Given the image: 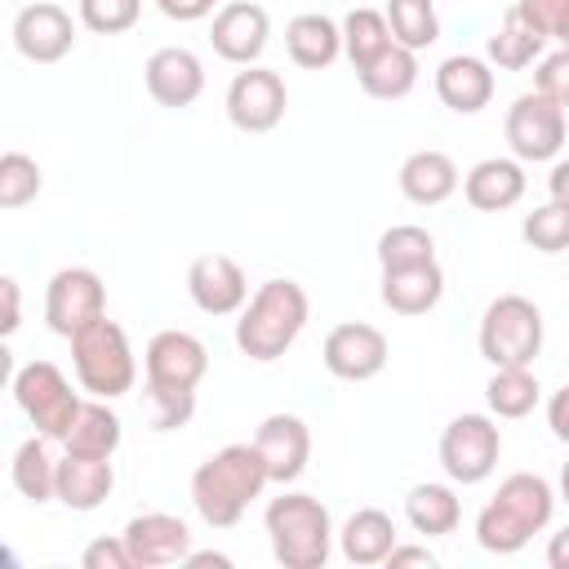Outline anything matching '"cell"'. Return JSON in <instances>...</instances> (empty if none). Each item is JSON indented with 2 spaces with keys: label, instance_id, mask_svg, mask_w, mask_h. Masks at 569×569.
<instances>
[{
  "label": "cell",
  "instance_id": "6da1fadb",
  "mask_svg": "<svg viewBox=\"0 0 569 569\" xmlns=\"http://www.w3.org/2000/svg\"><path fill=\"white\" fill-rule=\"evenodd\" d=\"M271 485L258 445H222L191 471V507L209 529H231Z\"/></svg>",
  "mask_w": 569,
  "mask_h": 569
},
{
  "label": "cell",
  "instance_id": "7a4b0ae2",
  "mask_svg": "<svg viewBox=\"0 0 569 569\" xmlns=\"http://www.w3.org/2000/svg\"><path fill=\"white\" fill-rule=\"evenodd\" d=\"M556 516V489L538 471H511L476 516V542L493 556H516Z\"/></svg>",
  "mask_w": 569,
  "mask_h": 569
},
{
  "label": "cell",
  "instance_id": "3957f363",
  "mask_svg": "<svg viewBox=\"0 0 569 569\" xmlns=\"http://www.w3.org/2000/svg\"><path fill=\"white\" fill-rule=\"evenodd\" d=\"M307 316H311V302H307V289L298 280H267L240 307L236 347L249 360L271 365L298 342V333L307 329Z\"/></svg>",
  "mask_w": 569,
  "mask_h": 569
},
{
  "label": "cell",
  "instance_id": "277c9868",
  "mask_svg": "<svg viewBox=\"0 0 569 569\" xmlns=\"http://www.w3.org/2000/svg\"><path fill=\"white\" fill-rule=\"evenodd\" d=\"M262 525L271 538V556L284 569H320L333 551V520L316 493L284 489L280 498L267 502Z\"/></svg>",
  "mask_w": 569,
  "mask_h": 569
},
{
  "label": "cell",
  "instance_id": "5b68a950",
  "mask_svg": "<svg viewBox=\"0 0 569 569\" xmlns=\"http://www.w3.org/2000/svg\"><path fill=\"white\" fill-rule=\"evenodd\" d=\"M71 342V365H76V378L89 396L98 400H116V396H129L133 382H138V360H133V347L124 338V329L116 320H93L84 325L80 333L67 338Z\"/></svg>",
  "mask_w": 569,
  "mask_h": 569
},
{
  "label": "cell",
  "instance_id": "8992f818",
  "mask_svg": "<svg viewBox=\"0 0 569 569\" xmlns=\"http://www.w3.org/2000/svg\"><path fill=\"white\" fill-rule=\"evenodd\" d=\"M542 351V311L525 293H502L480 316V356L493 369L533 365Z\"/></svg>",
  "mask_w": 569,
  "mask_h": 569
},
{
  "label": "cell",
  "instance_id": "52a82bcc",
  "mask_svg": "<svg viewBox=\"0 0 569 569\" xmlns=\"http://www.w3.org/2000/svg\"><path fill=\"white\" fill-rule=\"evenodd\" d=\"M13 400L31 418V427L40 436H49V440H62L71 431V422H76V409L84 405L53 360H27L13 373Z\"/></svg>",
  "mask_w": 569,
  "mask_h": 569
},
{
  "label": "cell",
  "instance_id": "ba28073f",
  "mask_svg": "<svg viewBox=\"0 0 569 569\" xmlns=\"http://www.w3.org/2000/svg\"><path fill=\"white\" fill-rule=\"evenodd\" d=\"M502 453V431L489 413H458L440 431V467L453 485H480L493 476Z\"/></svg>",
  "mask_w": 569,
  "mask_h": 569
},
{
  "label": "cell",
  "instance_id": "9c48e42d",
  "mask_svg": "<svg viewBox=\"0 0 569 569\" xmlns=\"http://www.w3.org/2000/svg\"><path fill=\"white\" fill-rule=\"evenodd\" d=\"M565 107L551 102L547 93L529 89L520 93L511 107H507V120H502V133H507V147L516 160L525 164H542V160H556L560 147H565Z\"/></svg>",
  "mask_w": 569,
  "mask_h": 569
},
{
  "label": "cell",
  "instance_id": "30bf717a",
  "mask_svg": "<svg viewBox=\"0 0 569 569\" xmlns=\"http://www.w3.org/2000/svg\"><path fill=\"white\" fill-rule=\"evenodd\" d=\"M107 316V284L89 267H62L44 284V325L58 338L80 333L84 325Z\"/></svg>",
  "mask_w": 569,
  "mask_h": 569
},
{
  "label": "cell",
  "instance_id": "8fae6325",
  "mask_svg": "<svg viewBox=\"0 0 569 569\" xmlns=\"http://www.w3.org/2000/svg\"><path fill=\"white\" fill-rule=\"evenodd\" d=\"M284 107H289V89H284L280 71H271V67L253 62V67L236 71L227 84V120L240 133H271L284 120Z\"/></svg>",
  "mask_w": 569,
  "mask_h": 569
},
{
  "label": "cell",
  "instance_id": "7c38bea8",
  "mask_svg": "<svg viewBox=\"0 0 569 569\" xmlns=\"http://www.w3.org/2000/svg\"><path fill=\"white\" fill-rule=\"evenodd\" d=\"M387 356H391V342L382 329L365 325V320H347V325H333L325 333V347H320V360L333 378L342 382H369L387 369Z\"/></svg>",
  "mask_w": 569,
  "mask_h": 569
},
{
  "label": "cell",
  "instance_id": "4fadbf2b",
  "mask_svg": "<svg viewBox=\"0 0 569 569\" xmlns=\"http://www.w3.org/2000/svg\"><path fill=\"white\" fill-rule=\"evenodd\" d=\"M271 485H293L311 462V427L298 413H267L253 431Z\"/></svg>",
  "mask_w": 569,
  "mask_h": 569
},
{
  "label": "cell",
  "instance_id": "5bb4252c",
  "mask_svg": "<svg viewBox=\"0 0 569 569\" xmlns=\"http://www.w3.org/2000/svg\"><path fill=\"white\" fill-rule=\"evenodd\" d=\"M76 44V22L62 4L53 0H36L27 9H18L13 18V49L27 58V62H58L67 58Z\"/></svg>",
  "mask_w": 569,
  "mask_h": 569
},
{
  "label": "cell",
  "instance_id": "9a60e30c",
  "mask_svg": "<svg viewBox=\"0 0 569 569\" xmlns=\"http://www.w3.org/2000/svg\"><path fill=\"white\" fill-rule=\"evenodd\" d=\"M267 36H271V18L262 4L253 0H231L213 13V27H209V40H213V53L236 62V67H253L267 49Z\"/></svg>",
  "mask_w": 569,
  "mask_h": 569
},
{
  "label": "cell",
  "instance_id": "2e32d148",
  "mask_svg": "<svg viewBox=\"0 0 569 569\" xmlns=\"http://www.w3.org/2000/svg\"><path fill=\"white\" fill-rule=\"evenodd\" d=\"M187 293L204 316H236L249 302V280L236 258L227 253H200L187 267Z\"/></svg>",
  "mask_w": 569,
  "mask_h": 569
},
{
  "label": "cell",
  "instance_id": "e0dca14e",
  "mask_svg": "<svg viewBox=\"0 0 569 569\" xmlns=\"http://www.w3.org/2000/svg\"><path fill=\"white\" fill-rule=\"evenodd\" d=\"M209 369V351L196 333L187 329H160L147 351H142V373L147 382H164V387H200Z\"/></svg>",
  "mask_w": 569,
  "mask_h": 569
},
{
  "label": "cell",
  "instance_id": "ac0fdd59",
  "mask_svg": "<svg viewBox=\"0 0 569 569\" xmlns=\"http://www.w3.org/2000/svg\"><path fill=\"white\" fill-rule=\"evenodd\" d=\"M124 547L133 556V569H156V565H182L191 551V529L182 516L169 511H142L124 525Z\"/></svg>",
  "mask_w": 569,
  "mask_h": 569
},
{
  "label": "cell",
  "instance_id": "d6986e66",
  "mask_svg": "<svg viewBox=\"0 0 569 569\" xmlns=\"http://www.w3.org/2000/svg\"><path fill=\"white\" fill-rule=\"evenodd\" d=\"M142 80H147V93L169 107V111H182L191 107L200 93H204V62L182 49V44H169V49H156L142 67Z\"/></svg>",
  "mask_w": 569,
  "mask_h": 569
},
{
  "label": "cell",
  "instance_id": "ffe728a7",
  "mask_svg": "<svg viewBox=\"0 0 569 569\" xmlns=\"http://www.w3.org/2000/svg\"><path fill=\"white\" fill-rule=\"evenodd\" d=\"M436 98L458 111V116H476L493 102V67L489 58L476 53H449L436 67Z\"/></svg>",
  "mask_w": 569,
  "mask_h": 569
},
{
  "label": "cell",
  "instance_id": "44dd1931",
  "mask_svg": "<svg viewBox=\"0 0 569 569\" xmlns=\"http://www.w3.org/2000/svg\"><path fill=\"white\" fill-rule=\"evenodd\" d=\"M525 187H529L525 160H516V156H485V160H476V164L467 169V178H462V196H467V204L480 209V213H502V209L520 204Z\"/></svg>",
  "mask_w": 569,
  "mask_h": 569
},
{
  "label": "cell",
  "instance_id": "7402d4cb",
  "mask_svg": "<svg viewBox=\"0 0 569 569\" xmlns=\"http://www.w3.org/2000/svg\"><path fill=\"white\" fill-rule=\"evenodd\" d=\"M382 307L396 316H427L445 298V271L440 262H418V267H387L382 271Z\"/></svg>",
  "mask_w": 569,
  "mask_h": 569
},
{
  "label": "cell",
  "instance_id": "603a6c76",
  "mask_svg": "<svg viewBox=\"0 0 569 569\" xmlns=\"http://www.w3.org/2000/svg\"><path fill=\"white\" fill-rule=\"evenodd\" d=\"M116 489L111 458H84V453H62L58 458V502L67 511H98Z\"/></svg>",
  "mask_w": 569,
  "mask_h": 569
},
{
  "label": "cell",
  "instance_id": "cb8c5ba5",
  "mask_svg": "<svg viewBox=\"0 0 569 569\" xmlns=\"http://www.w3.org/2000/svg\"><path fill=\"white\" fill-rule=\"evenodd\" d=\"M396 182H400L405 200H413V204H427V209H431V204H445V200L458 191V164H453L445 151L422 147V151L405 156V164H400Z\"/></svg>",
  "mask_w": 569,
  "mask_h": 569
},
{
  "label": "cell",
  "instance_id": "d4e9b609",
  "mask_svg": "<svg viewBox=\"0 0 569 569\" xmlns=\"http://www.w3.org/2000/svg\"><path fill=\"white\" fill-rule=\"evenodd\" d=\"M396 542H400L396 520L382 507H360L338 529V547H342V556L351 565H387V556H391Z\"/></svg>",
  "mask_w": 569,
  "mask_h": 569
},
{
  "label": "cell",
  "instance_id": "484cf974",
  "mask_svg": "<svg viewBox=\"0 0 569 569\" xmlns=\"http://www.w3.org/2000/svg\"><path fill=\"white\" fill-rule=\"evenodd\" d=\"M284 49H289V58H293L298 67L325 71V67H333L338 53H342V27H338L329 13H298V18H289V27H284Z\"/></svg>",
  "mask_w": 569,
  "mask_h": 569
},
{
  "label": "cell",
  "instance_id": "4316f807",
  "mask_svg": "<svg viewBox=\"0 0 569 569\" xmlns=\"http://www.w3.org/2000/svg\"><path fill=\"white\" fill-rule=\"evenodd\" d=\"M124 440V427H120V413L107 405V400H84L76 409V422L71 431L62 436V453H84V458H111Z\"/></svg>",
  "mask_w": 569,
  "mask_h": 569
},
{
  "label": "cell",
  "instance_id": "83f0119b",
  "mask_svg": "<svg viewBox=\"0 0 569 569\" xmlns=\"http://www.w3.org/2000/svg\"><path fill=\"white\" fill-rule=\"evenodd\" d=\"M9 480L13 489L27 498V502H53L58 498V458L49 453V436H27L18 449H13V462H9Z\"/></svg>",
  "mask_w": 569,
  "mask_h": 569
},
{
  "label": "cell",
  "instance_id": "f1b7e54d",
  "mask_svg": "<svg viewBox=\"0 0 569 569\" xmlns=\"http://www.w3.org/2000/svg\"><path fill=\"white\" fill-rule=\"evenodd\" d=\"M542 44H547V36L533 31V27L516 13V4H511V9L502 13V22L493 27V36L485 40V58H489V67H498V71H525L529 62L542 58Z\"/></svg>",
  "mask_w": 569,
  "mask_h": 569
},
{
  "label": "cell",
  "instance_id": "f546056e",
  "mask_svg": "<svg viewBox=\"0 0 569 569\" xmlns=\"http://www.w3.org/2000/svg\"><path fill=\"white\" fill-rule=\"evenodd\" d=\"M356 80H360V89L369 98L396 102V98H405L418 84V53L405 49V44H387L378 58H369L365 67H356Z\"/></svg>",
  "mask_w": 569,
  "mask_h": 569
},
{
  "label": "cell",
  "instance_id": "4dcf8cb0",
  "mask_svg": "<svg viewBox=\"0 0 569 569\" xmlns=\"http://www.w3.org/2000/svg\"><path fill=\"white\" fill-rule=\"evenodd\" d=\"M405 520H409L413 533L445 538V533L458 529L462 502H458V493H453L449 485H431V480H427V485H413V489L405 493Z\"/></svg>",
  "mask_w": 569,
  "mask_h": 569
},
{
  "label": "cell",
  "instance_id": "1f68e13d",
  "mask_svg": "<svg viewBox=\"0 0 569 569\" xmlns=\"http://www.w3.org/2000/svg\"><path fill=\"white\" fill-rule=\"evenodd\" d=\"M542 387H538V373L529 365H507V369H493L489 387H485V405L493 418H525L533 413Z\"/></svg>",
  "mask_w": 569,
  "mask_h": 569
},
{
  "label": "cell",
  "instance_id": "d6a6232c",
  "mask_svg": "<svg viewBox=\"0 0 569 569\" xmlns=\"http://www.w3.org/2000/svg\"><path fill=\"white\" fill-rule=\"evenodd\" d=\"M387 44H396V36H391V22H387L382 9H365L360 4V9H351L342 18V53L351 58V67H365Z\"/></svg>",
  "mask_w": 569,
  "mask_h": 569
},
{
  "label": "cell",
  "instance_id": "836d02e7",
  "mask_svg": "<svg viewBox=\"0 0 569 569\" xmlns=\"http://www.w3.org/2000/svg\"><path fill=\"white\" fill-rule=\"evenodd\" d=\"M387 22H391V36L396 44L405 49H431L440 40V13L431 0H387Z\"/></svg>",
  "mask_w": 569,
  "mask_h": 569
},
{
  "label": "cell",
  "instance_id": "e575fe53",
  "mask_svg": "<svg viewBox=\"0 0 569 569\" xmlns=\"http://www.w3.org/2000/svg\"><path fill=\"white\" fill-rule=\"evenodd\" d=\"M436 258V236L427 227H413V222H396L378 236V267H418V262H431Z\"/></svg>",
  "mask_w": 569,
  "mask_h": 569
},
{
  "label": "cell",
  "instance_id": "d590c367",
  "mask_svg": "<svg viewBox=\"0 0 569 569\" xmlns=\"http://www.w3.org/2000/svg\"><path fill=\"white\" fill-rule=\"evenodd\" d=\"M142 409L156 431L187 427L196 413V387H164V382H142Z\"/></svg>",
  "mask_w": 569,
  "mask_h": 569
},
{
  "label": "cell",
  "instance_id": "8d00e7d4",
  "mask_svg": "<svg viewBox=\"0 0 569 569\" xmlns=\"http://www.w3.org/2000/svg\"><path fill=\"white\" fill-rule=\"evenodd\" d=\"M520 236L538 253H565L569 249V204H560V200L538 204L533 213H525Z\"/></svg>",
  "mask_w": 569,
  "mask_h": 569
},
{
  "label": "cell",
  "instance_id": "74e56055",
  "mask_svg": "<svg viewBox=\"0 0 569 569\" xmlns=\"http://www.w3.org/2000/svg\"><path fill=\"white\" fill-rule=\"evenodd\" d=\"M40 196V164L27 151L0 156V209H22Z\"/></svg>",
  "mask_w": 569,
  "mask_h": 569
},
{
  "label": "cell",
  "instance_id": "f35d334b",
  "mask_svg": "<svg viewBox=\"0 0 569 569\" xmlns=\"http://www.w3.org/2000/svg\"><path fill=\"white\" fill-rule=\"evenodd\" d=\"M142 0H80V22L93 36H120L138 22Z\"/></svg>",
  "mask_w": 569,
  "mask_h": 569
},
{
  "label": "cell",
  "instance_id": "ab89813d",
  "mask_svg": "<svg viewBox=\"0 0 569 569\" xmlns=\"http://www.w3.org/2000/svg\"><path fill=\"white\" fill-rule=\"evenodd\" d=\"M516 13L542 31L547 40H560L569 49V0H516Z\"/></svg>",
  "mask_w": 569,
  "mask_h": 569
},
{
  "label": "cell",
  "instance_id": "60d3db41",
  "mask_svg": "<svg viewBox=\"0 0 569 569\" xmlns=\"http://www.w3.org/2000/svg\"><path fill=\"white\" fill-rule=\"evenodd\" d=\"M533 89H538V93H547L551 102L569 107V49H565V44H560L556 53L538 58V71H533Z\"/></svg>",
  "mask_w": 569,
  "mask_h": 569
},
{
  "label": "cell",
  "instance_id": "b9f144b4",
  "mask_svg": "<svg viewBox=\"0 0 569 569\" xmlns=\"http://www.w3.org/2000/svg\"><path fill=\"white\" fill-rule=\"evenodd\" d=\"M84 569H133V556L124 547V533L120 538H93L80 556Z\"/></svg>",
  "mask_w": 569,
  "mask_h": 569
},
{
  "label": "cell",
  "instance_id": "7bdbcfd3",
  "mask_svg": "<svg viewBox=\"0 0 569 569\" xmlns=\"http://www.w3.org/2000/svg\"><path fill=\"white\" fill-rule=\"evenodd\" d=\"M213 4L218 0H156V9L164 18H173V22H200V18L213 13Z\"/></svg>",
  "mask_w": 569,
  "mask_h": 569
},
{
  "label": "cell",
  "instance_id": "ee69618b",
  "mask_svg": "<svg viewBox=\"0 0 569 569\" xmlns=\"http://www.w3.org/2000/svg\"><path fill=\"white\" fill-rule=\"evenodd\" d=\"M547 427H551V436H556V440H565V445H569V382L547 400Z\"/></svg>",
  "mask_w": 569,
  "mask_h": 569
},
{
  "label": "cell",
  "instance_id": "f6af8a7d",
  "mask_svg": "<svg viewBox=\"0 0 569 569\" xmlns=\"http://www.w3.org/2000/svg\"><path fill=\"white\" fill-rule=\"evenodd\" d=\"M0 293H4V320H0V333L9 338V333L22 325V307H18V280H13V276H4V280H0Z\"/></svg>",
  "mask_w": 569,
  "mask_h": 569
},
{
  "label": "cell",
  "instance_id": "bcb514c9",
  "mask_svg": "<svg viewBox=\"0 0 569 569\" xmlns=\"http://www.w3.org/2000/svg\"><path fill=\"white\" fill-rule=\"evenodd\" d=\"M387 565H391V569H400V565H427V569H431V565H436V556H431L427 547L396 542V547H391V556H387Z\"/></svg>",
  "mask_w": 569,
  "mask_h": 569
},
{
  "label": "cell",
  "instance_id": "7dc6e473",
  "mask_svg": "<svg viewBox=\"0 0 569 569\" xmlns=\"http://www.w3.org/2000/svg\"><path fill=\"white\" fill-rule=\"evenodd\" d=\"M547 191H551V200L569 204V160H556V164H551V173H547Z\"/></svg>",
  "mask_w": 569,
  "mask_h": 569
},
{
  "label": "cell",
  "instance_id": "c3c4849f",
  "mask_svg": "<svg viewBox=\"0 0 569 569\" xmlns=\"http://www.w3.org/2000/svg\"><path fill=\"white\" fill-rule=\"evenodd\" d=\"M547 565H551V569H569V525H565L560 533H551V542H547Z\"/></svg>",
  "mask_w": 569,
  "mask_h": 569
},
{
  "label": "cell",
  "instance_id": "681fc988",
  "mask_svg": "<svg viewBox=\"0 0 569 569\" xmlns=\"http://www.w3.org/2000/svg\"><path fill=\"white\" fill-rule=\"evenodd\" d=\"M182 565H191V569H204V565H213V569H231V556H222V551H187Z\"/></svg>",
  "mask_w": 569,
  "mask_h": 569
},
{
  "label": "cell",
  "instance_id": "f907efd6",
  "mask_svg": "<svg viewBox=\"0 0 569 569\" xmlns=\"http://www.w3.org/2000/svg\"><path fill=\"white\" fill-rule=\"evenodd\" d=\"M560 498H565V502H569V462H565V467H560Z\"/></svg>",
  "mask_w": 569,
  "mask_h": 569
}]
</instances>
